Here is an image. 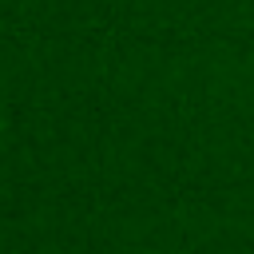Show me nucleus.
Returning a JSON list of instances; mask_svg holds the SVG:
<instances>
[{
	"mask_svg": "<svg viewBox=\"0 0 254 254\" xmlns=\"http://www.w3.org/2000/svg\"><path fill=\"white\" fill-rule=\"evenodd\" d=\"M0 131H4V111H0Z\"/></svg>",
	"mask_w": 254,
	"mask_h": 254,
	"instance_id": "obj_1",
	"label": "nucleus"
}]
</instances>
